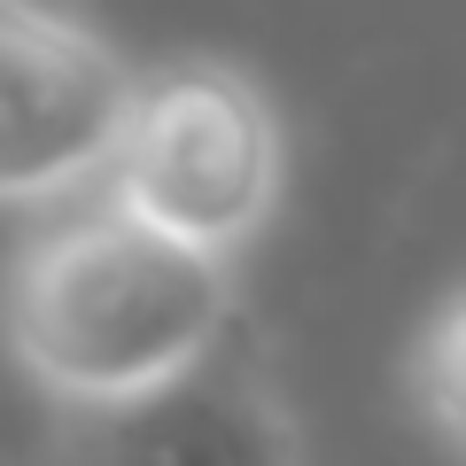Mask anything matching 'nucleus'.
<instances>
[{
	"label": "nucleus",
	"mask_w": 466,
	"mask_h": 466,
	"mask_svg": "<svg viewBox=\"0 0 466 466\" xmlns=\"http://www.w3.org/2000/svg\"><path fill=\"white\" fill-rule=\"evenodd\" d=\"M78 451H148V459H296L303 435L288 397L257 358H233V334L171 389L101 420H70Z\"/></svg>",
	"instance_id": "obj_4"
},
{
	"label": "nucleus",
	"mask_w": 466,
	"mask_h": 466,
	"mask_svg": "<svg viewBox=\"0 0 466 466\" xmlns=\"http://www.w3.org/2000/svg\"><path fill=\"white\" fill-rule=\"evenodd\" d=\"M404 397H412V412L451 451H466V280L412 334V350H404Z\"/></svg>",
	"instance_id": "obj_5"
},
{
	"label": "nucleus",
	"mask_w": 466,
	"mask_h": 466,
	"mask_svg": "<svg viewBox=\"0 0 466 466\" xmlns=\"http://www.w3.org/2000/svg\"><path fill=\"white\" fill-rule=\"evenodd\" d=\"M241 257H210L116 195L39 210L0 265V350L63 420H101L195 373L241 319Z\"/></svg>",
	"instance_id": "obj_1"
},
{
	"label": "nucleus",
	"mask_w": 466,
	"mask_h": 466,
	"mask_svg": "<svg viewBox=\"0 0 466 466\" xmlns=\"http://www.w3.org/2000/svg\"><path fill=\"white\" fill-rule=\"evenodd\" d=\"M101 195L210 257H249L288 195V133L272 94L226 55L156 63Z\"/></svg>",
	"instance_id": "obj_2"
},
{
	"label": "nucleus",
	"mask_w": 466,
	"mask_h": 466,
	"mask_svg": "<svg viewBox=\"0 0 466 466\" xmlns=\"http://www.w3.org/2000/svg\"><path fill=\"white\" fill-rule=\"evenodd\" d=\"M148 70L63 0H0V210H55L109 179Z\"/></svg>",
	"instance_id": "obj_3"
}]
</instances>
